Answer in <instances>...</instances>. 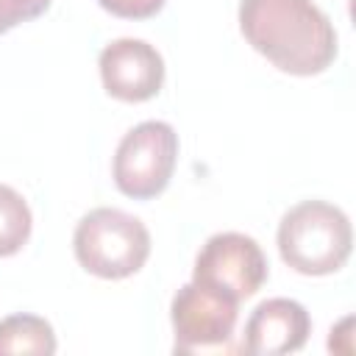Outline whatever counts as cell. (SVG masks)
<instances>
[{
    "label": "cell",
    "mask_w": 356,
    "mask_h": 356,
    "mask_svg": "<svg viewBox=\"0 0 356 356\" xmlns=\"http://www.w3.org/2000/svg\"><path fill=\"white\" fill-rule=\"evenodd\" d=\"M72 250L86 273L117 281L145 267L150 256V234L139 217L100 206L78 220Z\"/></svg>",
    "instance_id": "obj_3"
},
{
    "label": "cell",
    "mask_w": 356,
    "mask_h": 356,
    "mask_svg": "<svg viewBox=\"0 0 356 356\" xmlns=\"http://www.w3.org/2000/svg\"><path fill=\"white\" fill-rule=\"evenodd\" d=\"M309 334L312 317L303 303L289 298H270L250 312L242 350L250 356H284L300 350Z\"/></svg>",
    "instance_id": "obj_8"
},
{
    "label": "cell",
    "mask_w": 356,
    "mask_h": 356,
    "mask_svg": "<svg viewBox=\"0 0 356 356\" xmlns=\"http://www.w3.org/2000/svg\"><path fill=\"white\" fill-rule=\"evenodd\" d=\"M178 159V134L170 122L145 120L134 125L114 153V184L134 200H150L161 195L172 178Z\"/></svg>",
    "instance_id": "obj_4"
},
{
    "label": "cell",
    "mask_w": 356,
    "mask_h": 356,
    "mask_svg": "<svg viewBox=\"0 0 356 356\" xmlns=\"http://www.w3.org/2000/svg\"><path fill=\"white\" fill-rule=\"evenodd\" d=\"M353 248L348 214L325 200H303L278 222V253L300 275H331Z\"/></svg>",
    "instance_id": "obj_2"
},
{
    "label": "cell",
    "mask_w": 356,
    "mask_h": 356,
    "mask_svg": "<svg viewBox=\"0 0 356 356\" xmlns=\"http://www.w3.org/2000/svg\"><path fill=\"white\" fill-rule=\"evenodd\" d=\"M248 44L289 75H320L337 58V31L312 0H242Z\"/></svg>",
    "instance_id": "obj_1"
},
{
    "label": "cell",
    "mask_w": 356,
    "mask_h": 356,
    "mask_svg": "<svg viewBox=\"0 0 356 356\" xmlns=\"http://www.w3.org/2000/svg\"><path fill=\"white\" fill-rule=\"evenodd\" d=\"M6 353H56L53 325L36 314H11L0 320V356Z\"/></svg>",
    "instance_id": "obj_9"
},
{
    "label": "cell",
    "mask_w": 356,
    "mask_h": 356,
    "mask_svg": "<svg viewBox=\"0 0 356 356\" xmlns=\"http://www.w3.org/2000/svg\"><path fill=\"white\" fill-rule=\"evenodd\" d=\"M31 228L33 217L25 197L17 189L0 184V259L19 253L31 236Z\"/></svg>",
    "instance_id": "obj_10"
},
{
    "label": "cell",
    "mask_w": 356,
    "mask_h": 356,
    "mask_svg": "<svg viewBox=\"0 0 356 356\" xmlns=\"http://www.w3.org/2000/svg\"><path fill=\"white\" fill-rule=\"evenodd\" d=\"M239 317V303L200 286L195 281L184 284L172 303L170 320L175 331V353H206L228 350L234 339V325Z\"/></svg>",
    "instance_id": "obj_6"
},
{
    "label": "cell",
    "mask_w": 356,
    "mask_h": 356,
    "mask_svg": "<svg viewBox=\"0 0 356 356\" xmlns=\"http://www.w3.org/2000/svg\"><path fill=\"white\" fill-rule=\"evenodd\" d=\"M108 14L122 19H147L161 11L164 0H97Z\"/></svg>",
    "instance_id": "obj_12"
},
{
    "label": "cell",
    "mask_w": 356,
    "mask_h": 356,
    "mask_svg": "<svg viewBox=\"0 0 356 356\" xmlns=\"http://www.w3.org/2000/svg\"><path fill=\"white\" fill-rule=\"evenodd\" d=\"M50 0H0V33L44 14Z\"/></svg>",
    "instance_id": "obj_11"
},
{
    "label": "cell",
    "mask_w": 356,
    "mask_h": 356,
    "mask_svg": "<svg viewBox=\"0 0 356 356\" xmlns=\"http://www.w3.org/2000/svg\"><path fill=\"white\" fill-rule=\"evenodd\" d=\"M103 89L122 103H142L159 95L164 83V58L145 39H114L100 50Z\"/></svg>",
    "instance_id": "obj_7"
},
{
    "label": "cell",
    "mask_w": 356,
    "mask_h": 356,
    "mask_svg": "<svg viewBox=\"0 0 356 356\" xmlns=\"http://www.w3.org/2000/svg\"><path fill=\"white\" fill-rule=\"evenodd\" d=\"M192 281L239 303L256 295L267 281V259L253 236L222 231L203 242Z\"/></svg>",
    "instance_id": "obj_5"
}]
</instances>
